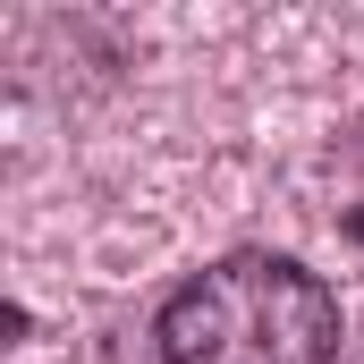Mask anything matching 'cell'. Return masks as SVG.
Listing matches in <instances>:
<instances>
[{"label":"cell","mask_w":364,"mask_h":364,"mask_svg":"<svg viewBox=\"0 0 364 364\" xmlns=\"http://www.w3.org/2000/svg\"><path fill=\"white\" fill-rule=\"evenodd\" d=\"M161 364H331L339 296L288 255H229L161 305Z\"/></svg>","instance_id":"1"},{"label":"cell","mask_w":364,"mask_h":364,"mask_svg":"<svg viewBox=\"0 0 364 364\" xmlns=\"http://www.w3.org/2000/svg\"><path fill=\"white\" fill-rule=\"evenodd\" d=\"M348 237H356V246H364V212H348Z\"/></svg>","instance_id":"2"}]
</instances>
